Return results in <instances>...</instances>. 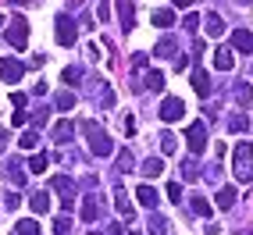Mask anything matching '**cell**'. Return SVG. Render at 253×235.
Instances as JSON below:
<instances>
[{
  "label": "cell",
  "mask_w": 253,
  "mask_h": 235,
  "mask_svg": "<svg viewBox=\"0 0 253 235\" xmlns=\"http://www.w3.org/2000/svg\"><path fill=\"white\" fill-rule=\"evenodd\" d=\"M232 167L239 182H253V143H239L232 154Z\"/></svg>",
  "instance_id": "6da1fadb"
},
{
  "label": "cell",
  "mask_w": 253,
  "mask_h": 235,
  "mask_svg": "<svg viewBox=\"0 0 253 235\" xmlns=\"http://www.w3.org/2000/svg\"><path fill=\"white\" fill-rule=\"evenodd\" d=\"M82 128H86V136H89V150H93L96 157H107V154H114V143H111V136H107V132L100 128L96 121H86Z\"/></svg>",
  "instance_id": "7a4b0ae2"
},
{
  "label": "cell",
  "mask_w": 253,
  "mask_h": 235,
  "mask_svg": "<svg viewBox=\"0 0 253 235\" xmlns=\"http://www.w3.org/2000/svg\"><path fill=\"white\" fill-rule=\"evenodd\" d=\"M4 36H7V43H11V46L25 50V43H29V22H25V18H14V22H11V29L4 32Z\"/></svg>",
  "instance_id": "3957f363"
},
{
  "label": "cell",
  "mask_w": 253,
  "mask_h": 235,
  "mask_svg": "<svg viewBox=\"0 0 253 235\" xmlns=\"http://www.w3.org/2000/svg\"><path fill=\"white\" fill-rule=\"evenodd\" d=\"M185 139H189V154H204V150H207V125L204 121H193Z\"/></svg>",
  "instance_id": "277c9868"
},
{
  "label": "cell",
  "mask_w": 253,
  "mask_h": 235,
  "mask_svg": "<svg viewBox=\"0 0 253 235\" xmlns=\"http://www.w3.org/2000/svg\"><path fill=\"white\" fill-rule=\"evenodd\" d=\"M75 36H79L75 22L68 18V14H57V43L61 46H75Z\"/></svg>",
  "instance_id": "5b68a950"
},
{
  "label": "cell",
  "mask_w": 253,
  "mask_h": 235,
  "mask_svg": "<svg viewBox=\"0 0 253 235\" xmlns=\"http://www.w3.org/2000/svg\"><path fill=\"white\" fill-rule=\"evenodd\" d=\"M22 75H25V64L22 61H14V57L0 61V78H4V82H18Z\"/></svg>",
  "instance_id": "8992f818"
},
{
  "label": "cell",
  "mask_w": 253,
  "mask_h": 235,
  "mask_svg": "<svg viewBox=\"0 0 253 235\" xmlns=\"http://www.w3.org/2000/svg\"><path fill=\"white\" fill-rule=\"evenodd\" d=\"M182 114H185V104L178 96H168L161 104V118H164V121H182Z\"/></svg>",
  "instance_id": "52a82bcc"
},
{
  "label": "cell",
  "mask_w": 253,
  "mask_h": 235,
  "mask_svg": "<svg viewBox=\"0 0 253 235\" xmlns=\"http://www.w3.org/2000/svg\"><path fill=\"white\" fill-rule=\"evenodd\" d=\"M118 18H122V29H125V32H132L136 14H132V4H128V0H118Z\"/></svg>",
  "instance_id": "ba28073f"
},
{
  "label": "cell",
  "mask_w": 253,
  "mask_h": 235,
  "mask_svg": "<svg viewBox=\"0 0 253 235\" xmlns=\"http://www.w3.org/2000/svg\"><path fill=\"white\" fill-rule=\"evenodd\" d=\"M193 89H196L200 96H207V93H211V75H207L204 68H193Z\"/></svg>",
  "instance_id": "9c48e42d"
},
{
  "label": "cell",
  "mask_w": 253,
  "mask_h": 235,
  "mask_svg": "<svg viewBox=\"0 0 253 235\" xmlns=\"http://www.w3.org/2000/svg\"><path fill=\"white\" fill-rule=\"evenodd\" d=\"M232 46H235V50H246V54H250V50H253V36H250L246 29H235V32H232Z\"/></svg>",
  "instance_id": "30bf717a"
},
{
  "label": "cell",
  "mask_w": 253,
  "mask_h": 235,
  "mask_svg": "<svg viewBox=\"0 0 253 235\" xmlns=\"http://www.w3.org/2000/svg\"><path fill=\"white\" fill-rule=\"evenodd\" d=\"M214 68H217V72H232V68H235L232 50H217V54H214Z\"/></svg>",
  "instance_id": "8fae6325"
},
{
  "label": "cell",
  "mask_w": 253,
  "mask_h": 235,
  "mask_svg": "<svg viewBox=\"0 0 253 235\" xmlns=\"http://www.w3.org/2000/svg\"><path fill=\"white\" fill-rule=\"evenodd\" d=\"M72 136H75V125L72 121H57L54 125V139L57 143H72Z\"/></svg>",
  "instance_id": "7c38bea8"
},
{
  "label": "cell",
  "mask_w": 253,
  "mask_h": 235,
  "mask_svg": "<svg viewBox=\"0 0 253 235\" xmlns=\"http://www.w3.org/2000/svg\"><path fill=\"white\" fill-rule=\"evenodd\" d=\"M114 207H118V214H122V217H132V199H128L125 189H118V193H114Z\"/></svg>",
  "instance_id": "4fadbf2b"
},
{
  "label": "cell",
  "mask_w": 253,
  "mask_h": 235,
  "mask_svg": "<svg viewBox=\"0 0 253 235\" xmlns=\"http://www.w3.org/2000/svg\"><path fill=\"white\" fill-rule=\"evenodd\" d=\"M29 207H32V214H46V210H50V196H46V193H32Z\"/></svg>",
  "instance_id": "5bb4252c"
},
{
  "label": "cell",
  "mask_w": 253,
  "mask_h": 235,
  "mask_svg": "<svg viewBox=\"0 0 253 235\" xmlns=\"http://www.w3.org/2000/svg\"><path fill=\"white\" fill-rule=\"evenodd\" d=\"M225 32V18L221 14H207V36H221Z\"/></svg>",
  "instance_id": "9a60e30c"
},
{
  "label": "cell",
  "mask_w": 253,
  "mask_h": 235,
  "mask_svg": "<svg viewBox=\"0 0 253 235\" xmlns=\"http://www.w3.org/2000/svg\"><path fill=\"white\" fill-rule=\"evenodd\" d=\"M136 196H139V203H143V207H157V193L150 189V186H139Z\"/></svg>",
  "instance_id": "2e32d148"
},
{
  "label": "cell",
  "mask_w": 253,
  "mask_h": 235,
  "mask_svg": "<svg viewBox=\"0 0 253 235\" xmlns=\"http://www.w3.org/2000/svg\"><path fill=\"white\" fill-rule=\"evenodd\" d=\"M161 171H164V160H157V157H150V160L143 164V175H146V178H157Z\"/></svg>",
  "instance_id": "e0dca14e"
},
{
  "label": "cell",
  "mask_w": 253,
  "mask_h": 235,
  "mask_svg": "<svg viewBox=\"0 0 253 235\" xmlns=\"http://www.w3.org/2000/svg\"><path fill=\"white\" fill-rule=\"evenodd\" d=\"M171 22H175V14L168 11V7H164V11H154V25H157V29H171Z\"/></svg>",
  "instance_id": "ac0fdd59"
},
{
  "label": "cell",
  "mask_w": 253,
  "mask_h": 235,
  "mask_svg": "<svg viewBox=\"0 0 253 235\" xmlns=\"http://www.w3.org/2000/svg\"><path fill=\"white\" fill-rule=\"evenodd\" d=\"M46 167H50V157H46V154H36V157L29 160V171H36V175H43Z\"/></svg>",
  "instance_id": "d6986e66"
},
{
  "label": "cell",
  "mask_w": 253,
  "mask_h": 235,
  "mask_svg": "<svg viewBox=\"0 0 253 235\" xmlns=\"http://www.w3.org/2000/svg\"><path fill=\"white\" fill-rule=\"evenodd\" d=\"M232 203H235V189H232V186H225L221 193H217V207H221V210H228Z\"/></svg>",
  "instance_id": "ffe728a7"
},
{
  "label": "cell",
  "mask_w": 253,
  "mask_h": 235,
  "mask_svg": "<svg viewBox=\"0 0 253 235\" xmlns=\"http://www.w3.org/2000/svg\"><path fill=\"white\" fill-rule=\"evenodd\" d=\"M96 214H100V210H96V199L89 196L86 203H82V221H86V225H89V221H96Z\"/></svg>",
  "instance_id": "44dd1931"
},
{
  "label": "cell",
  "mask_w": 253,
  "mask_h": 235,
  "mask_svg": "<svg viewBox=\"0 0 253 235\" xmlns=\"http://www.w3.org/2000/svg\"><path fill=\"white\" fill-rule=\"evenodd\" d=\"M228 128H232V132H246V128H250V118H246V114H232V118H228Z\"/></svg>",
  "instance_id": "7402d4cb"
},
{
  "label": "cell",
  "mask_w": 253,
  "mask_h": 235,
  "mask_svg": "<svg viewBox=\"0 0 253 235\" xmlns=\"http://www.w3.org/2000/svg\"><path fill=\"white\" fill-rule=\"evenodd\" d=\"M18 235H40V221H32V217L18 221Z\"/></svg>",
  "instance_id": "603a6c76"
},
{
  "label": "cell",
  "mask_w": 253,
  "mask_h": 235,
  "mask_svg": "<svg viewBox=\"0 0 253 235\" xmlns=\"http://www.w3.org/2000/svg\"><path fill=\"white\" fill-rule=\"evenodd\" d=\"M175 46H178V43H175L171 36H164V39L157 43V54H161V57H171V54H175Z\"/></svg>",
  "instance_id": "cb8c5ba5"
},
{
  "label": "cell",
  "mask_w": 253,
  "mask_h": 235,
  "mask_svg": "<svg viewBox=\"0 0 253 235\" xmlns=\"http://www.w3.org/2000/svg\"><path fill=\"white\" fill-rule=\"evenodd\" d=\"M54 104H57L61 111H72V107H75V93H57Z\"/></svg>",
  "instance_id": "d4e9b609"
},
{
  "label": "cell",
  "mask_w": 253,
  "mask_h": 235,
  "mask_svg": "<svg viewBox=\"0 0 253 235\" xmlns=\"http://www.w3.org/2000/svg\"><path fill=\"white\" fill-rule=\"evenodd\" d=\"M193 210H196L200 217H211V203H207L204 196H193Z\"/></svg>",
  "instance_id": "484cf974"
},
{
  "label": "cell",
  "mask_w": 253,
  "mask_h": 235,
  "mask_svg": "<svg viewBox=\"0 0 253 235\" xmlns=\"http://www.w3.org/2000/svg\"><path fill=\"white\" fill-rule=\"evenodd\" d=\"M36 143H40V136H36V132H25V136L18 139V146H22V150H36Z\"/></svg>",
  "instance_id": "4316f807"
},
{
  "label": "cell",
  "mask_w": 253,
  "mask_h": 235,
  "mask_svg": "<svg viewBox=\"0 0 253 235\" xmlns=\"http://www.w3.org/2000/svg\"><path fill=\"white\" fill-rule=\"evenodd\" d=\"M161 86H164V75L161 72H150L146 75V89H161Z\"/></svg>",
  "instance_id": "83f0119b"
},
{
  "label": "cell",
  "mask_w": 253,
  "mask_h": 235,
  "mask_svg": "<svg viewBox=\"0 0 253 235\" xmlns=\"http://www.w3.org/2000/svg\"><path fill=\"white\" fill-rule=\"evenodd\" d=\"M54 232H57V235H72V221H68V217H57V221H54Z\"/></svg>",
  "instance_id": "f1b7e54d"
},
{
  "label": "cell",
  "mask_w": 253,
  "mask_h": 235,
  "mask_svg": "<svg viewBox=\"0 0 253 235\" xmlns=\"http://www.w3.org/2000/svg\"><path fill=\"white\" fill-rule=\"evenodd\" d=\"M161 150H164V154H175V136H171V132L161 136Z\"/></svg>",
  "instance_id": "f546056e"
},
{
  "label": "cell",
  "mask_w": 253,
  "mask_h": 235,
  "mask_svg": "<svg viewBox=\"0 0 253 235\" xmlns=\"http://www.w3.org/2000/svg\"><path fill=\"white\" fill-rule=\"evenodd\" d=\"M7 178H11V182H18V186H25V171H18V164H11V167H7Z\"/></svg>",
  "instance_id": "4dcf8cb0"
},
{
  "label": "cell",
  "mask_w": 253,
  "mask_h": 235,
  "mask_svg": "<svg viewBox=\"0 0 253 235\" xmlns=\"http://www.w3.org/2000/svg\"><path fill=\"white\" fill-rule=\"evenodd\" d=\"M61 78L68 82V86H75V82L82 78V72H79V68H64V75H61Z\"/></svg>",
  "instance_id": "1f68e13d"
},
{
  "label": "cell",
  "mask_w": 253,
  "mask_h": 235,
  "mask_svg": "<svg viewBox=\"0 0 253 235\" xmlns=\"http://www.w3.org/2000/svg\"><path fill=\"white\" fill-rule=\"evenodd\" d=\"M50 189H72V178H64V175L50 178Z\"/></svg>",
  "instance_id": "d6a6232c"
},
{
  "label": "cell",
  "mask_w": 253,
  "mask_h": 235,
  "mask_svg": "<svg viewBox=\"0 0 253 235\" xmlns=\"http://www.w3.org/2000/svg\"><path fill=\"white\" fill-rule=\"evenodd\" d=\"M250 96H253L250 86H239V89H235V100H239V104H250Z\"/></svg>",
  "instance_id": "836d02e7"
},
{
  "label": "cell",
  "mask_w": 253,
  "mask_h": 235,
  "mask_svg": "<svg viewBox=\"0 0 253 235\" xmlns=\"http://www.w3.org/2000/svg\"><path fill=\"white\" fill-rule=\"evenodd\" d=\"M96 14H100V22H104V25L111 22V4H107V0H100V11Z\"/></svg>",
  "instance_id": "e575fe53"
},
{
  "label": "cell",
  "mask_w": 253,
  "mask_h": 235,
  "mask_svg": "<svg viewBox=\"0 0 253 235\" xmlns=\"http://www.w3.org/2000/svg\"><path fill=\"white\" fill-rule=\"evenodd\" d=\"M182 25H185V29H189V32H193V29L200 25V14H196V11H189V14H185V22H182Z\"/></svg>",
  "instance_id": "d590c367"
},
{
  "label": "cell",
  "mask_w": 253,
  "mask_h": 235,
  "mask_svg": "<svg viewBox=\"0 0 253 235\" xmlns=\"http://www.w3.org/2000/svg\"><path fill=\"white\" fill-rule=\"evenodd\" d=\"M168 199H175V203L182 199V186H178V182H171V186H168Z\"/></svg>",
  "instance_id": "8d00e7d4"
},
{
  "label": "cell",
  "mask_w": 253,
  "mask_h": 235,
  "mask_svg": "<svg viewBox=\"0 0 253 235\" xmlns=\"http://www.w3.org/2000/svg\"><path fill=\"white\" fill-rule=\"evenodd\" d=\"M11 104L22 111V107H25V93H18V89H14V93H11Z\"/></svg>",
  "instance_id": "74e56055"
},
{
  "label": "cell",
  "mask_w": 253,
  "mask_h": 235,
  "mask_svg": "<svg viewBox=\"0 0 253 235\" xmlns=\"http://www.w3.org/2000/svg\"><path fill=\"white\" fill-rule=\"evenodd\" d=\"M118 164H122V171H132V167H128V164H132V157H128V150H125L122 157H118Z\"/></svg>",
  "instance_id": "f35d334b"
},
{
  "label": "cell",
  "mask_w": 253,
  "mask_h": 235,
  "mask_svg": "<svg viewBox=\"0 0 253 235\" xmlns=\"http://www.w3.org/2000/svg\"><path fill=\"white\" fill-rule=\"evenodd\" d=\"M175 4H178V7H193V0H175Z\"/></svg>",
  "instance_id": "ab89813d"
},
{
  "label": "cell",
  "mask_w": 253,
  "mask_h": 235,
  "mask_svg": "<svg viewBox=\"0 0 253 235\" xmlns=\"http://www.w3.org/2000/svg\"><path fill=\"white\" fill-rule=\"evenodd\" d=\"M11 4H36V0H11Z\"/></svg>",
  "instance_id": "60d3db41"
},
{
  "label": "cell",
  "mask_w": 253,
  "mask_h": 235,
  "mask_svg": "<svg viewBox=\"0 0 253 235\" xmlns=\"http://www.w3.org/2000/svg\"><path fill=\"white\" fill-rule=\"evenodd\" d=\"M239 4H246V7H250V4H253V0H239Z\"/></svg>",
  "instance_id": "b9f144b4"
},
{
  "label": "cell",
  "mask_w": 253,
  "mask_h": 235,
  "mask_svg": "<svg viewBox=\"0 0 253 235\" xmlns=\"http://www.w3.org/2000/svg\"><path fill=\"white\" fill-rule=\"evenodd\" d=\"M0 25H4V14H0Z\"/></svg>",
  "instance_id": "7bdbcfd3"
},
{
  "label": "cell",
  "mask_w": 253,
  "mask_h": 235,
  "mask_svg": "<svg viewBox=\"0 0 253 235\" xmlns=\"http://www.w3.org/2000/svg\"><path fill=\"white\" fill-rule=\"evenodd\" d=\"M93 235H100V232H93Z\"/></svg>",
  "instance_id": "ee69618b"
}]
</instances>
